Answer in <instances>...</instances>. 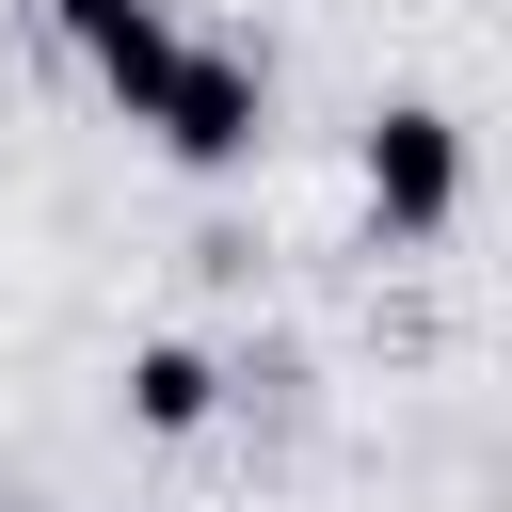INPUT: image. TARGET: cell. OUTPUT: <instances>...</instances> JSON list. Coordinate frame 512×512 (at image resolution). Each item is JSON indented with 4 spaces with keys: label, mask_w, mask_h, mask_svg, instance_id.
I'll return each mask as SVG.
<instances>
[{
    "label": "cell",
    "mask_w": 512,
    "mask_h": 512,
    "mask_svg": "<svg viewBox=\"0 0 512 512\" xmlns=\"http://www.w3.org/2000/svg\"><path fill=\"white\" fill-rule=\"evenodd\" d=\"M368 224H384V240H448V224H464V128H448L432 96L368 112Z\"/></svg>",
    "instance_id": "7a4b0ae2"
},
{
    "label": "cell",
    "mask_w": 512,
    "mask_h": 512,
    "mask_svg": "<svg viewBox=\"0 0 512 512\" xmlns=\"http://www.w3.org/2000/svg\"><path fill=\"white\" fill-rule=\"evenodd\" d=\"M176 48H192V32H176V16H160V0H144V16H128V32H96V48H80V64H96V80H112V112H128V128H144V96H160V80H176Z\"/></svg>",
    "instance_id": "277c9868"
},
{
    "label": "cell",
    "mask_w": 512,
    "mask_h": 512,
    "mask_svg": "<svg viewBox=\"0 0 512 512\" xmlns=\"http://www.w3.org/2000/svg\"><path fill=\"white\" fill-rule=\"evenodd\" d=\"M208 400H224V368H208L192 336H144V352H128V416H144V432H208Z\"/></svg>",
    "instance_id": "3957f363"
},
{
    "label": "cell",
    "mask_w": 512,
    "mask_h": 512,
    "mask_svg": "<svg viewBox=\"0 0 512 512\" xmlns=\"http://www.w3.org/2000/svg\"><path fill=\"white\" fill-rule=\"evenodd\" d=\"M48 16H64V48H96V32H128L144 0H48Z\"/></svg>",
    "instance_id": "5b68a950"
},
{
    "label": "cell",
    "mask_w": 512,
    "mask_h": 512,
    "mask_svg": "<svg viewBox=\"0 0 512 512\" xmlns=\"http://www.w3.org/2000/svg\"><path fill=\"white\" fill-rule=\"evenodd\" d=\"M144 128H160L192 176L256 160V144H272V80H256V48H176V80L144 96Z\"/></svg>",
    "instance_id": "6da1fadb"
}]
</instances>
